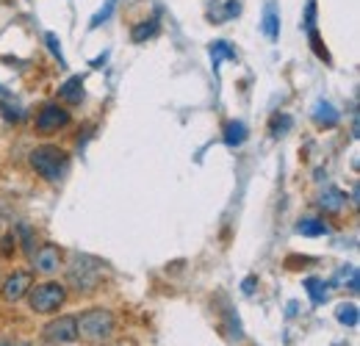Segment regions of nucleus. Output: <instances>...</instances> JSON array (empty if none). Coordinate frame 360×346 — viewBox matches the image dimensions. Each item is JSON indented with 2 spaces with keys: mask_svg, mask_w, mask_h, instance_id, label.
<instances>
[{
  "mask_svg": "<svg viewBox=\"0 0 360 346\" xmlns=\"http://www.w3.org/2000/svg\"><path fill=\"white\" fill-rule=\"evenodd\" d=\"M111 346H134V341H117V344H111Z\"/></svg>",
  "mask_w": 360,
  "mask_h": 346,
  "instance_id": "nucleus-25",
  "label": "nucleus"
},
{
  "mask_svg": "<svg viewBox=\"0 0 360 346\" xmlns=\"http://www.w3.org/2000/svg\"><path fill=\"white\" fill-rule=\"evenodd\" d=\"M31 286H34V277H31V271H14V274H11V277L3 283V288H0V297H3L6 302H20L22 297H28Z\"/></svg>",
  "mask_w": 360,
  "mask_h": 346,
  "instance_id": "nucleus-7",
  "label": "nucleus"
},
{
  "mask_svg": "<svg viewBox=\"0 0 360 346\" xmlns=\"http://www.w3.org/2000/svg\"><path fill=\"white\" fill-rule=\"evenodd\" d=\"M114 6H117V0H108V3H105V8H100V11L94 14V20H91V28H97L100 23H105V20L111 17V11H114Z\"/></svg>",
  "mask_w": 360,
  "mask_h": 346,
  "instance_id": "nucleus-22",
  "label": "nucleus"
},
{
  "mask_svg": "<svg viewBox=\"0 0 360 346\" xmlns=\"http://www.w3.org/2000/svg\"><path fill=\"white\" fill-rule=\"evenodd\" d=\"M155 34H158V23H155V20H147V23H139V25H136L131 37H134L136 44H141L144 39H153Z\"/></svg>",
  "mask_w": 360,
  "mask_h": 346,
  "instance_id": "nucleus-18",
  "label": "nucleus"
},
{
  "mask_svg": "<svg viewBox=\"0 0 360 346\" xmlns=\"http://www.w3.org/2000/svg\"><path fill=\"white\" fill-rule=\"evenodd\" d=\"M58 97H61L64 103H70V105H78V103L84 100V78H81V75L70 78L64 86L58 89Z\"/></svg>",
  "mask_w": 360,
  "mask_h": 346,
  "instance_id": "nucleus-11",
  "label": "nucleus"
},
{
  "mask_svg": "<svg viewBox=\"0 0 360 346\" xmlns=\"http://www.w3.org/2000/svg\"><path fill=\"white\" fill-rule=\"evenodd\" d=\"M305 291H308V297H311L314 305H324L330 300V283L321 280V277H308L305 280Z\"/></svg>",
  "mask_w": 360,
  "mask_h": 346,
  "instance_id": "nucleus-12",
  "label": "nucleus"
},
{
  "mask_svg": "<svg viewBox=\"0 0 360 346\" xmlns=\"http://www.w3.org/2000/svg\"><path fill=\"white\" fill-rule=\"evenodd\" d=\"M222 58H233V61H236V50H233L227 42L219 39V42L211 44V61H214V67H219V64H222Z\"/></svg>",
  "mask_w": 360,
  "mask_h": 346,
  "instance_id": "nucleus-19",
  "label": "nucleus"
},
{
  "mask_svg": "<svg viewBox=\"0 0 360 346\" xmlns=\"http://www.w3.org/2000/svg\"><path fill=\"white\" fill-rule=\"evenodd\" d=\"M20 236H22V250L31 255L34 252V230L28 224H20Z\"/></svg>",
  "mask_w": 360,
  "mask_h": 346,
  "instance_id": "nucleus-21",
  "label": "nucleus"
},
{
  "mask_svg": "<svg viewBox=\"0 0 360 346\" xmlns=\"http://www.w3.org/2000/svg\"><path fill=\"white\" fill-rule=\"evenodd\" d=\"M291 125H294V122H291V117H288V114L274 117V120H271V133H274V136H283V133L291 128Z\"/></svg>",
  "mask_w": 360,
  "mask_h": 346,
  "instance_id": "nucleus-20",
  "label": "nucleus"
},
{
  "mask_svg": "<svg viewBox=\"0 0 360 346\" xmlns=\"http://www.w3.org/2000/svg\"><path fill=\"white\" fill-rule=\"evenodd\" d=\"M264 34L269 37L271 42H277L280 39V14H277V6L274 3H266V8H264Z\"/></svg>",
  "mask_w": 360,
  "mask_h": 346,
  "instance_id": "nucleus-13",
  "label": "nucleus"
},
{
  "mask_svg": "<svg viewBox=\"0 0 360 346\" xmlns=\"http://www.w3.org/2000/svg\"><path fill=\"white\" fill-rule=\"evenodd\" d=\"M103 271H105V263L91 255H81V252H72V263L67 269V280L70 286H75L78 291H94L103 280Z\"/></svg>",
  "mask_w": 360,
  "mask_h": 346,
  "instance_id": "nucleus-3",
  "label": "nucleus"
},
{
  "mask_svg": "<svg viewBox=\"0 0 360 346\" xmlns=\"http://www.w3.org/2000/svg\"><path fill=\"white\" fill-rule=\"evenodd\" d=\"M255 283H258V280H255V277H247V280H244V283H241V288H244V294H247V297H250V294H252V291H255Z\"/></svg>",
  "mask_w": 360,
  "mask_h": 346,
  "instance_id": "nucleus-24",
  "label": "nucleus"
},
{
  "mask_svg": "<svg viewBox=\"0 0 360 346\" xmlns=\"http://www.w3.org/2000/svg\"><path fill=\"white\" fill-rule=\"evenodd\" d=\"M58 266H61V250L56 244H42L34 255V269L39 274H56Z\"/></svg>",
  "mask_w": 360,
  "mask_h": 346,
  "instance_id": "nucleus-8",
  "label": "nucleus"
},
{
  "mask_svg": "<svg viewBox=\"0 0 360 346\" xmlns=\"http://www.w3.org/2000/svg\"><path fill=\"white\" fill-rule=\"evenodd\" d=\"M335 319H338L341 324H347V327H358V321H360L358 305H355V302L338 305V310H335Z\"/></svg>",
  "mask_w": 360,
  "mask_h": 346,
  "instance_id": "nucleus-17",
  "label": "nucleus"
},
{
  "mask_svg": "<svg viewBox=\"0 0 360 346\" xmlns=\"http://www.w3.org/2000/svg\"><path fill=\"white\" fill-rule=\"evenodd\" d=\"M31 167H34V172L39 174V177L56 183L70 169V155H67V150H61L56 144H42V147H37L31 153Z\"/></svg>",
  "mask_w": 360,
  "mask_h": 346,
  "instance_id": "nucleus-2",
  "label": "nucleus"
},
{
  "mask_svg": "<svg viewBox=\"0 0 360 346\" xmlns=\"http://www.w3.org/2000/svg\"><path fill=\"white\" fill-rule=\"evenodd\" d=\"M70 125V111L58 103H47L42 105V111L37 114V130L42 136H50V133H58L61 128Z\"/></svg>",
  "mask_w": 360,
  "mask_h": 346,
  "instance_id": "nucleus-5",
  "label": "nucleus"
},
{
  "mask_svg": "<svg viewBox=\"0 0 360 346\" xmlns=\"http://www.w3.org/2000/svg\"><path fill=\"white\" fill-rule=\"evenodd\" d=\"M297 233H300V236H311V238H316V236H327L330 227H327L321 219H302V222L297 224Z\"/></svg>",
  "mask_w": 360,
  "mask_h": 346,
  "instance_id": "nucleus-15",
  "label": "nucleus"
},
{
  "mask_svg": "<svg viewBox=\"0 0 360 346\" xmlns=\"http://www.w3.org/2000/svg\"><path fill=\"white\" fill-rule=\"evenodd\" d=\"M314 120L319 128H335L338 125V120H341V114L335 111V105L333 103H327V100H319L314 105Z\"/></svg>",
  "mask_w": 360,
  "mask_h": 346,
  "instance_id": "nucleus-10",
  "label": "nucleus"
},
{
  "mask_svg": "<svg viewBox=\"0 0 360 346\" xmlns=\"http://www.w3.org/2000/svg\"><path fill=\"white\" fill-rule=\"evenodd\" d=\"M42 333H45L47 344H72V341H78V324H75L72 316H58V319H53Z\"/></svg>",
  "mask_w": 360,
  "mask_h": 346,
  "instance_id": "nucleus-6",
  "label": "nucleus"
},
{
  "mask_svg": "<svg viewBox=\"0 0 360 346\" xmlns=\"http://www.w3.org/2000/svg\"><path fill=\"white\" fill-rule=\"evenodd\" d=\"M244 141H247V125H244V122H238V120L227 122L225 125V144L227 147H241Z\"/></svg>",
  "mask_w": 360,
  "mask_h": 346,
  "instance_id": "nucleus-14",
  "label": "nucleus"
},
{
  "mask_svg": "<svg viewBox=\"0 0 360 346\" xmlns=\"http://www.w3.org/2000/svg\"><path fill=\"white\" fill-rule=\"evenodd\" d=\"M333 283H335V286H344V283H349V291H352V294H358V291H360L358 269H355V266H341Z\"/></svg>",
  "mask_w": 360,
  "mask_h": 346,
  "instance_id": "nucleus-16",
  "label": "nucleus"
},
{
  "mask_svg": "<svg viewBox=\"0 0 360 346\" xmlns=\"http://www.w3.org/2000/svg\"><path fill=\"white\" fill-rule=\"evenodd\" d=\"M75 324H78V338L86 344H103L117 330V319L105 307H91L86 313H81V319H75Z\"/></svg>",
  "mask_w": 360,
  "mask_h": 346,
  "instance_id": "nucleus-1",
  "label": "nucleus"
},
{
  "mask_svg": "<svg viewBox=\"0 0 360 346\" xmlns=\"http://www.w3.org/2000/svg\"><path fill=\"white\" fill-rule=\"evenodd\" d=\"M0 346H14V344H0ZM20 346H22V344H20Z\"/></svg>",
  "mask_w": 360,
  "mask_h": 346,
  "instance_id": "nucleus-26",
  "label": "nucleus"
},
{
  "mask_svg": "<svg viewBox=\"0 0 360 346\" xmlns=\"http://www.w3.org/2000/svg\"><path fill=\"white\" fill-rule=\"evenodd\" d=\"M28 302H31V310L34 313H56L61 305L67 302V288L61 283H39V286H31L28 291Z\"/></svg>",
  "mask_w": 360,
  "mask_h": 346,
  "instance_id": "nucleus-4",
  "label": "nucleus"
},
{
  "mask_svg": "<svg viewBox=\"0 0 360 346\" xmlns=\"http://www.w3.org/2000/svg\"><path fill=\"white\" fill-rule=\"evenodd\" d=\"M344 205H347V194L341 191V188H324L321 191V197H319V208L324 211V214H341L344 211Z\"/></svg>",
  "mask_w": 360,
  "mask_h": 346,
  "instance_id": "nucleus-9",
  "label": "nucleus"
},
{
  "mask_svg": "<svg viewBox=\"0 0 360 346\" xmlns=\"http://www.w3.org/2000/svg\"><path fill=\"white\" fill-rule=\"evenodd\" d=\"M45 39H47V44H50V50H53V56H58L61 67H67V61H64V56H61V42H58V37H56V34H47Z\"/></svg>",
  "mask_w": 360,
  "mask_h": 346,
  "instance_id": "nucleus-23",
  "label": "nucleus"
}]
</instances>
